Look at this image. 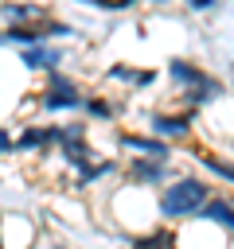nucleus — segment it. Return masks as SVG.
Here are the masks:
<instances>
[{"mask_svg":"<svg viewBox=\"0 0 234 249\" xmlns=\"http://www.w3.org/2000/svg\"><path fill=\"white\" fill-rule=\"evenodd\" d=\"M39 19H51V12L39 0H0V23L4 27H12V23H39Z\"/></svg>","mask_w":234,"mask_h":249,"instance_id":"obj_13","label":"nucleus"},{"mask_svg":"<svg viewBox=\"0 0 234 249\" xmlns=\"http://www.w3.org/2000/svg\"><path fill=\"white\" fill-rule=\"evenodd\" d=\"M74 4H82V0H74Z\"/></svg>","mask_w":234,"mask_h":249,"instance_id":"obj_23","label":"nucleus"},{"mask_svg":"<svg viewBox=\"0 0 234 249\" xmlns=\"http://www.w3.org/2000/svg\"><path fill=\"white\" fill-rule=\"evenodd\" d=\"M121 113H125V105L121 101H109L105 93H86V101H82V117L94 121V124H113Z\"/></svg>","mask_w":234,"mask_h":249,"instance_id":"obj_15","label":"nucleus"},{"mask_svg":"<svg viewBox=\"0 0 234 249\" xmlns=\"http://www.w3.org/2000/svg\"><path fill=\"white\" fill-rule=\"evenodd\" d=\"M55 156L62 160V167H70V171L78 175L86 163H94V160L105 156V152L94 148V140H90V121H62V124H58V148H55Z\"/></svg>","mask_w":234,"mask_h":249,"instance_id":"obj_4","label":"nucleus"},{"mask_svg":"<svg viewBox=\"0 0 234 249\" xmlns=\"http://www.w3.org/2000/svg\"><path fill=\"white\" fill-rule=\"evenodd\" d=\"M168 82L176 93H187V89H203V93H218V97H230V86L226 78H218L214 70H207L199 58H187V54H172L168 66H164Z\"/></svg>","mask_w":234,"mask_h":249,"instance_id":"obj_2","label":"nucleus"},{"mask_svg":"<svg viewBox=\"0 0 234 249\" xmlns=\"http://www.w3.org/2000/svg\"><path fill=\"white\" fill-rule=\"evenodd\" d=\"M20 62H23V70H31V74H51V70H62L66 66V51H62V43H35V47H23L20 51Z\"/></svg>","mask_w":234,"mask_h":249,"instance_id":"obj_10","label":"nucleus"},{"mask_svg":"<svg viewBox=\"0 0 234 249\" xmlns=\"http://www.w3.org/2000/svg\"><path fill=\"white\" fill-rule=\"evenodd\" d=\"M51 249H74V245H66V241H51Z\"/></svg>","mask_w":234,"mask_h":249,"instance_id":"obj_22","label":"nucleus"},{"mask_svg":"<svg viewBox=\"0 0 234 249\" xmlns=\"http://www.w3.org/2000/svg\"><path fill=\"white\" fill-rule=\"evenodd\" d=\"M172 175H176V163L152 160V156H129L121 163V183H133V187H144V191H160Z\"/></svg>","mask_w":234,"mask_h":249,"instance_id":"obj_6","label":"nucleus"},{"mask_svg":"<svg viewBox=\"0 0 234 249\" xmlns=\"http://www.w3.org/2000/svg\"><path fill=\"white\" fill-rule=\"evenodd\" d=\"M214 191H218V187H214L207 175H199V171H176V175L156 191L160 222H164V226H183V222L199 218Z\"/></svg>","mask_w":234,"mask_h":249,"instance_id":"obj_1","label":"nucleus"},{"mask_svg":"<svg viewBox=\"0 0 234 249\" xmlns=\"http://www.w3.org/2000/svg\"><path fill=\"white\" fill-rule=\"evenodd\" d=\"M148 4H156V8H164V4H183V0H148Z\"/></svg>","mask_w":234,"mask_h":249,"instance_id":"obj_19","label":"nucleus"},{"mask_svg":"<svg viewBox=\"0 0 234 249\" xmlns=\"http://www.w3.org/2000/svg\"><path fill=\"white\" fill-rule=\"evenodd\" d=\"M4 156H16V132L8 124H0V160Z\"/></svg>","mask_w":234,"mask_h":249,"instance_id":"obj_17","label":"nucleus"},{"mask_svg":"<svg viewBox=\"0 0 234 249\" xmlns=\"http://www.w3.org/2000/svg\"><path fill=\"white\" fill-rule=\"evenodd\" d=\"M58 148V124L55 121H31L16 132V156H51Z\"/></svg>","mask_w":234,"mask_h":249,"instance_id":"obj_7","label":"nucleus"},{"mask_svg":"<svg viewBox=\"0 0 234 249\" xmlns=\"http://www.w3.org/2000/svg\"><path fill=\"white\" fill-rule=\"evenodd\" d=\"M191 156H195V163L207 179H218L222 187H234V156L211 152V148H191Z\"/></svg>","mask_w":234,"mask_h":249,"instance_id":"obj_11","label":"nucleus"},{"mask_svg":"<svg viewBox=\"0 0 234 249\" xmlns=\"http://www.w3.org/2000/svg\"><path fill=\"white\" fill-rule=\"evenodd\" d=\"M0 47H8V27H0Z\"/></svg>","mask_w":234,"mask_h":249,"instance_id":"obj_21","label":"nucleus"},{"mask_svg":"<svg viewBox=\"0 0 234 249\" xmlns=\"http://www.w3.org/2000/svg\"><path fill=\"white\" fill-rule=\"evenodd\" d=\"M199 218H203V222H211V226H218L222 233H230V237H234V195H230V191H214Z\"/></svg>","mask_w":234,"mask_h":249,"instance_id":"obj_14","label":"nucleus"},{"mask_svg":"<svg viewBox=\"0 0 234 249\" xmlns=\"http://www.w3.org/2000/svg\"><path fill=\"white\" fill-rule=\"evenodd\" d=\"M8 43L12 47H35V43H47V27H43V19L39 23H12L8 27Z\"/></svg>","mask_w":234,"mask_h":249,"instance_id":"obj_16","label":"nucleus"},{"mask_svg":"<svg viewBox=\"0 0 234 249\" xmlns=\"http://www.w3.org/2000/svg\"><path fill=\"white\" fill-rule=\"evenodd\" d=\"M109 175H121V160H117V156H98L94 163H86V167L74 175L70 187H74V191H94V187L105 183Z\"/></svg>","mask_w":234,"mask_h":249,"instance_id":"obj_12","label":"nucleus"},{"mask_svg":"<svg viewBox=\"0 0 234 249\" xmlns=\"http://www.w3.org/2000/svg\"><path fill=\"white\" fill-rule=\"evenodd\" d=\"M117 136V148H125V152H133V156H152V160H176V144H168V140H160V136H152V132H136V128H117L113 132Z\"/></svg>","mask_w":234,"mask_h":249,"instance_id":"obj_8","label":"nucleus"},{"mask_svg":"<svg viewBox=\"0 0 234 249\" xmlns=\"http://www.w3.org/2000/svg\"><path fill=\"white\" fill-rule=\"evenodd\" d=\"M82 101H86V89L74 74L66 70H51L43 89H39V109L47 117H70V113H82Z\"/></svg>","mask_w":234,"mask_h":249,"instance_id":"obj_3","label":"nucleus"},{"mask_svg":"<svg viewBox=\"0 0 234 249\" xmlns=\"http://www.w3.org/2000/svg\"><path fill=\"white\" fill-rule=\"evenodd\" d=\"M0 249H8V241H4V214H0Z\"/></svg>","mask_w":234,"mask_h":249,"instance_id":"obj_20","label":"nucleus"},{"mask_svg":"<svg viewBox=\"0 0 234 249\" xmlns=\"http://www.w3.org/2000/svg\"><path fill=\"white\" fill-rule=\"evenodd\" d=\"M144 124H148L152 136H160V140H168V144H183V140L195 136L199 113H195V109H183V105H176V109H152V113L144 117Z\"/></svg>","mask_w":234,"mask_h":249,"instance_id":"obj_5","label":"nucleus"},{"mask_svg":"<svg viewBox=\"0 0 234 249\" xmlns=\"http://www.w3.org/2000/svg\"><path fill=\"white\" fill-rule=\"evenodd\" d=\"M105 82H117L133 93H144L160 82V70L156 66H136V62H109L105 66Z\"/></svg>","mask_w":234,"mask_h":249,"instance_id":"obj_9","label":"nucleus"},{"mask_svg":"<svg viewBox=\"0 0 234 249\" xmlns=\"http://www.w3.org/2000/svg\"><path fill=\"white\" fill-rule=\"evenodd\" d=\"M218 4H222V0H183V8H187V12H199V16H203V12H214Z\"/></svg>","mask_w":234,"mask_h":249,"instance_id":"obj_18","label":"nucleus"}]
</instances>
